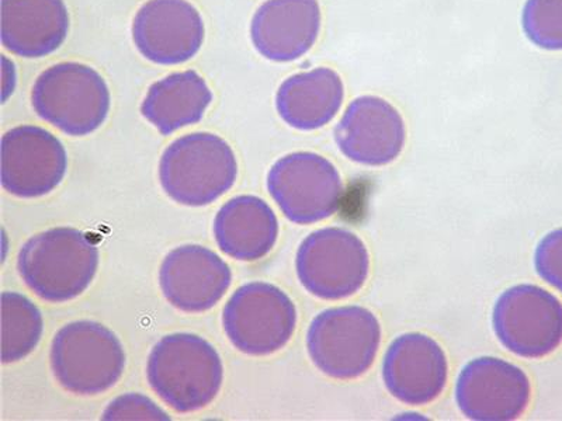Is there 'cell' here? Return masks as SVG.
<instances>
[{"label":"cell","mask_w":562,"mask_h":421,"mask_svg":"<svg viewBox=\"0 0 562 421\" xmlns=\"http://www.w3.org/2000/svg\"><path fill=\"white\" fill-rule=\"evenodd\" d=\"M344 100L345 84L340 75L319 67L285 79L276 94V109L290 127L314 132L333 122Z\"/></svg>","instance_id":"d6986e66"},{"label":"cell","mask_w":562,"mask_h":421,"mask_svg":"<svg viewBox=\"0 0 562 421\" xmlns=\"http://www.w3.org/2000/svg\"><path fill=\"white\" fill-rule=\"evenodd\" d=\"M268 189L284 217L299 225L333 217L344 197L338 169L313 152L279 159L270 169Z\"/></svg>","instance_id":"9c48e42d"},{"label":"cell","mask_w":562,"mask_h":421,"mask_svg":"<svg viewBox=\"0 0 562 421\" xmlns=\"http://www.w3.org/2000/svg\"><path fill=\"white\" fill-rule=\"evenodd\" d=\"M213 102L207 82L195 70H184L160 79L149 88L140 113L162 135L202 122Z\"/></svg>","instance_id":"44dd1931"},{"label":"cell","mask_w":562,"mask_h":421,"mask_svg":"<svg viewBox=\"0 0 562 421\" xmlns=\"http://www.w3.org/2000/svg\"><path fill=\"white\" fill-rule=\"evenodd\" d=\"M300 283L314 297L338 300L359 293L369 277L368 248L350 230H315L301 243L295 258Z\"/></svg>","instance_id":"52a82bcc"},{"label":"cell","mask_w":562,"mask_h":421,"mask_svg":"<svg viewBox=\"0 0 562 421\" xmlns=\"http://www.w3.org/2000/svg\"><path fill=\"white\" fill-rule=\"evenodd\" d=\"M52 368L59 385L70 394H103L122 378L123 344L103 325L89 320L69 323L53 340Z\"/></svg>","instance_id":"5b68a950"},{"label":"cell","mask_w":562,"mask_h":421,"mask_svg":"<svg viewBox=\"0 0 562 421\" xmlns=\"http://www.w3.org/2000/svg\"><path fill=\"white\" fill-rule=\"evenodd\" d=\"M214 237L221 252L239 262H256L274 248L279 223L273 209L255 195H238L218 210Z\"/></svg>","instance_id":"ffe728a7"},{"label":"cell","mask_w":562,"mask_h":421,"mask_svg":"<svg viewBox=\"0 0 562 421\" xmlns=\"http://www.w3.org/2000/svg\"><path fill=\"white\" fill-rule=\"evenodd\" d=\"M530 396L531 385L525 371L499 359L473 360L457 379V405L471 420L519 419L529 406Z\"/></svg>","instance_id":"7c38bea8"},{"label":"cell","mask_w":562,"mask_h":421,"mask_svg":"<svg viewBox=\"0 0 562 421\" xmlns=\"http://www.w3.org/2000/svg\"><path fill=\"white\" fill-rule=\"evenodd\" d=\"M335 140L346 158L366 167L394 162L405 147L403 115L383 98H356L335 127Z\"/></svg>","instance_id":"4fadbf2b"},{"label":"cell","mask_w":562,"mask_h":421,"mask_svg":"<svg viewBox=\"0 0 562 421\" xmlns=\"http://www.w3.org/2000/svg\"><path fill=\"white\" fill-rule=\"evenodd\" d=\"M110 100L102 75L79 62L57 64L44 70L32 92L38 117L70 137H85L102 127Z\"/></svg>","instance_id":"277c9868"},{"label":"cell","mask_w":562,"mask_h":421,"mask_svg":"<svg viewBox=\"0 0 562 421\" xmlns=\"http://www.w3.org/2000/svg\"><path fill=\"white\" fill-rule=\"evenodd\" d=\"M448 375L445 351L429 335L403 334L386 350L384 385L400 402L409 406L434 402L443 392Z\"/></svg>","instance_id":"9a60e30c"},{"label":"cell","mask_w":562,"mask_h":421,"mask_svg":"<svg viewBox=\"0 0 562 421\" xmlns=\"http://www.w3.org/2000/svg\"><path fill=\"white\" fill-rule=\"evenodd\" d=\"M223 325L240 353L269 355L290 342L297 309L289 295L268 283H249L235 291L224 308Z\"/></svg>","instance_id":"ba28073f"},{"label":"cell","mask_w":562,"mask_h":421,"mask_svg":"<svg viewBox=\"0 0 562 421\" xmlns=\"http://www.w3.org/2000/svg\"><path fill=\"white\" fill-rule=\"evenodd\" d=\"M520 26L527 42L543 52H562V0H526Z\"/></svg>","instance_id":"603a6c76"},{"label":"cell","mask_w":562,"mask_h":421,"mask_svg":"<svg viewBox=\"0 0 562 421\" xmlns=\"http://www.w3.org/2000/svg\"><path fill=\"white\" fill-rule=\"evenodd\" d=\"M231 281L229 265L203 246H180L160 265L159 284L165 298L188 314L213 308L227 293Z\"/></svg>","instance_id":"2e32d148"},{"label":"cell","mask_w":562,"mask_h":421,"mask_svg":"<svg viewBox=\"0 0 562 421\" xmlns=\"http://www.w3.org/2000/svg\"><path fill=\"white\" fill-rule=\"evenodd\" d=\"M99 268L98 244L74 228H54L29 239L20 250V277L37 297L63 304L92 284Z\"/></svg>","instance_id":"7a4b0ae2"},{"label":"cell","mask_w":562,"mask_h":421,"mask_svg":"<svg viewBox=\"0 0 562 421\" xmlns=\"http://www.w3.org/2000/svg\"><path fill=\"white\" fill-rule=\"evenodd\" d=\"M535 268L540 278L562 294V228L541 239L535 253Z\"/></svg>","instance_id":"cb8c5ba5"},{"label":"cell","mask_w":562,"mask_h":421,"mask_svg":"<svg viewBox=\"0 0 562 421\" xmlns=\"http://www.w3.org/2000/svg\"><path fill=\"white\" fill-rule=\"evenodd\" d=\"M238 163L218 135L194 133L170 144L160 158L159 180L173 202L204 207L233 187Z\"/></svg>","instance_id":"3957f363"},{"label":"cell","mask_w":562,"mask_h":421,"mask_svg":"<svg viewBox=\"0 0 562 421\" xmlns=\"http://www.w3.org/2000/svg\"><path fill=\"white\" fill-rule=\"evenodd\" d=\"M147 378L150 388L176 412H198L217 398L224 379L223 361L200 335H165L150 351Z\"/></svg>","instance_id":"6da1fadb"},{"label":"cell","mask_w":562,"mask_h":421,"mask_svg":"<svg viewBox=\"0 0 562 421\" xmlns=\"http://www.w3.org/2000/svg\"><path fill=\"white\" fill-rule=\"evenodd\" d=\"M68 32L69 13L64 0H0V39L18 57L53 54Z\"/></svg>","instance_id":"ac0fdd59"},{"label":"cell","mask_w":562,"mask_h":421,"mask_svg":"<svg viewBox=\"0 0 562 421\" xmlns=\"http://www.w3.org/2000/svg\"><path fill=\"white\" fill-rule=\"evenodd\" d=\"M43 316L22 294H2V361L18 363L37 348L43 335Z\"/></svg>","instance_id":"7402d4cb"},{"label":"cell","mask_w":562,"mask_h":421,"mask_svg":"<svg viewBox=\"0 0 562 421\" xmlns=\"http://www.w3.org/2000/svg\"><path fill=\"white\" fill-rule=\"evenodd\" d=\"M204 22L188 0H149L135 14V47L159 65L190 61L204 42Z\"/></svg>","instance_id":"5bb4252c"},{"label":"cell","mask_w":562,"mask_h":421,"mask_svg":"<svg viewBox=\"0 0 562 421\" xmlns=\"http://www.w3.org/2000/svg\"><path fill=\"white\" fill-rule=\"evenodd\" d=\"M492 325L510 353L543 359L562 343V304L537 285H515L496 300Z\"/></svg>","instance_id":"30bf717a"},{"label":"cell","mask_w":562,"mask_h":421,"mask_svg":"<svg viewBox=\"0 0 562 421\" xmlns=\"http://www.w3.org/2000/svg\"><path fill=\"white\" fill-rule=\"evenodd\" d=\"M323 26L318 0H266L256 10L250 37L273 62H293L314 47Z\"/></svg>","instance_id":"e0dca14e"},{"label":"cell","mask_w":562,"mask_h":421,"mask_svg":"<svg viewBox=\"0 0 562 421\" xmlns=\"http://www.w3.org/2000/svg\"><path fill=\"white\" fill-rule=\"evenodd\" d=\"M104 420H170L147 396L130 394L120 396L104 410Z\"/></svg>","instance_id":"d4e9b609"},{"label":"cell","mask_w":562,"mask_h":421,"mask_svg":"<svg viewBox=\"0 0 562 421\" xmlns=\"http://www.w3.org/2000/svg\"><path fill=\"white\" fill-rule=\"evenodd\" d=\"M380 343L379 319L363 307L326 309L316 316L307 333L315 367L335 379H355L368 373Z\"/></svg>","instance_id":"8992f818"},{"label":"cell","mask_w":562,"mask_h":421,"mask_svg":"<svg viewBox=\"0 0 562 421\" xmlns=\"http://www.w3.org/2000/svg\"><path fill=\"white\" fill-rule=\"evenodd\" d=\"M2 185L20 198L52 193L67 173L64 145L47 129L22 125L2 137Z\"/></svg>","instance_id":"8fae6325"}]
</instances>
